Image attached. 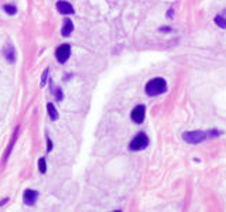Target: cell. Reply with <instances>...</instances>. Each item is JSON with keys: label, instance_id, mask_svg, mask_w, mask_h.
Here are the masks:
<instances>
[{"label": "cell", "instance_id": "obj_1", "mask_svg": "<svg viewBox=\"0 0 226 212\" xmlns=\"http://www.w3.org/2000/svg\"><path fill=\"white\" fill-rule=\"evenodd\" d=\"M167 90V82L163 78H154L147 82L146 85V93L148 96H157L161 95Z\"/></svg>", "mask_w": 226, "mask_h": 212}, {"label": "cell", "instance_id": "obj_2", "mask_svg": "<svg viewBox=\"0 0 226 212\" xmlns=\"http://www.w3.org/2000/svg\"><path fill=\"white\" fill-rule=\"evenodd\" d=\"M208 132H201V130H196V132H185L182 134L184 141L189 144H198V143H202L208 139Z\"/></svg>", "mask_w": 226, "mask_h": 212}, {"label": "cell", "instance_id": "obj_3", "mask_svg": "<svg viewBox=\"0 0 226 212\" xmlns=\"http://www.w3.org/2000/svg\"><path fill=\"white\" fill-rule=\"evenodd\" d=\"M148 146V137H147L144 133H138V134L134 136L132 141L129 144V149L132 151H140V150H144L146 147Z\"/></svg>", "mask_w": 226, "mask_h": 212}, {"label": "cell", "instance_id": "obj_4", "mask_svg": "<svg viewBox=\"0 0 226 212\" xmlns=\"http://www.w3.org/2000/svg\"><path fill=\"white\" fill-rule=\"evenodd\" d=\"M69 57H71V45L69 44H62L55 50V58L59 64H65Z\"/></svg>", "mask_w": 226, "mask_h": 212}, {"label": "cell", "instance_id": "obj_5", "mask_svg": "<svg viewBox=\"0 0 226 212\" xmlns=\"http://www.w3.org/2000/svg\"><path fill=\"white\" fill-rule=\"evenodd\" d=\"M144 116H146V106L144 105H137L134 109L132 110V120L136 124H141L144 122Z\"/></svg>", "mask_w": 226, "mask_h": 212}, {"label": "cell", "instance_id": "obj_6", "mask_svg": "<svg viewBox=\"0 0 226 212\" xmlns=\"http://www.w3.org/2000/svg\"><path fill=\"white\" fill-rule=\"evenodd\" d=\"M56 10H58L61 14H64V16L75 13V8L72 7V4L65 2V0H58V2H56Z\"/></svg>", "mask_w": 226, "mask_h": 212}, {"label": "cell", "instance_id": "obj_7", "mask_svg": "<svg viewBox=\"0 0 226 212\" xmlns=\"http://www.w3.org/2000/svg\"><path fill=\"white\" fill-rule=\"evenodd\" d=\"M37 198H38V192L34 191V189H25L24 191V198H23V201H24L25 205H34L37 201Z\"/></svg>", "mask_w": 226, "mask_h": 212}, {"label": "cell", "instance_id": "obj_8", "mask_svg": "<svg viewBox=\"0 0 226 212\" xmlns=\"http://www.w3.org/2000/svg\"><path fill=\"white\" fill-rule=\"evenodd\" d=\"M73 31V23L69 19H65L64 20V24H62V28H61V34L62 37H69Z\"/></svg>", "mask_w": 226, "mask_h": 212}, {"label": "cell", "instance_id": "obj_9", "mask_svg": "<svg viewBox=\"0 0 226 212\" xmlns=\"http://www.w3.org/2000/svg\"><path fill=\"white\" fill-rule=\"evenodd\" d=\"M3 55H4V58L7 59L10 64H13V62L16 61V51H14V47L7 45V47L3 50Z\"/></svg>", "mask_w": 226, "mask_h": 212}, {"label": "cell", "instance_id": "obj_10", "mask_svg": "<svg viewBox=\"0 0 226 212\" xmlns=\"http://www.w3.org/2000/svg\"><path fill=\"white\" fill-rule=\"evenodd\" d=\"M47 112H48V117L52 122H55L58 119V110L54 106V103H47Z\"/></svg>", "mask_w": 226, "mask_h": 212}, {"label": "cell", "instance_id": "obj_11", "mask_svg": "<svg viewBox=\"0 0 226 212\" xmlns=\"http://www.w3.org/2000/svg\"><path fill=\"white\" fill-rule=\"evenodd\" d=\"M17 134H19V127L16 129V133L13 134V137H11V141H10V146H8V149H7V151H6V160H7V157L10 155V153H11V149H13V146H14V143H16V139H17Z\"/></svg>", "mask_w": 226, "mask_h": 212}, {"label": "cell", "instance_id": "obj_12", "mask_svg": "<svg viewBox=\"0 0 226 212\" xmlns=\"http://www.w3.org/2000/svg\"><path fill=\"white\" fill-rule=\"evenodd\" d=\"M215 24L220 28H226V19L223 16H216L215 17Z\"/></svg>", "mask_w": 226, "mask_h": 212}, {"label": "cell", "instance_id": "obj_13", "mask_svg": "<svg viewBox=\"0 0 226 212\" xmlns=\"http://www.w3.org/2000/svg\"><path fill=\"white\" fill-rule=\"evenodd\" d=\"M4 11L8 14V16H14V14L17 13V8H16V6H13V4H4Z\"/></svg>", "mask_w": 226, "mask_h": 212}, {"label": "cell", "instance_id": "obj_14", "mask_svg": "<svg viewBox=\"0 0 226 212\" xmlns=\"http://www.w3.org/2000/svg\"><path fill=\"white\" fill-rule=\"evenodd\" d=\"M38 170L41 174H45V171H47V163H45V158L41 157L38 160Z\"/></svg>", "mask_w": 226, "mask_h": 212}, {"label": "cell", "instance_id": "obj_15", "mask_svg": "<svg viewBox=\"0 0 226 212\" xmlns=\"http://www.w3.org/2000/svg\"><path fill=\"white\" fill-rule=\"evenodd\" d=\"M48 73H50V71L45 69L44 73H42V79H41V86H45V82H47V78H48Z\"/></svg>", "mask_w": 226, "mask_h": 212}, {"label": "cell", "instance_id": "obj_16", "mask_svg": "<svg viewBox=\"0 0 226 212\" xmlns=\"http://www.w3.org/2000/svg\"><path fill=\"white\" fill-rule=\"evenodd\" d=\"M55 99H56L58 102H61L62 99H64V96H62V90H61V89H56V90H55Z\"/></svg>", "mask_w": 226, "mask_h": 212}, {"label": "cell", "instance_id": "obj_17", "mask_svg": "<svg viewBox=\"0 0 226 212\" xmlns=\"http://www.w3.org/2000/svg\"><path fill=\"white\" fill-rule=\"evenodd\" d=\"M51 150H52V141H51V139L48 137V139H47V151L50 153Z\"/></svg>", "mask_w": 226, "mask_h": 212}]
</instances>
